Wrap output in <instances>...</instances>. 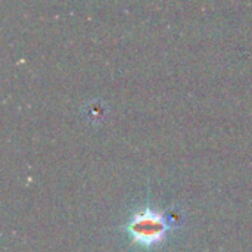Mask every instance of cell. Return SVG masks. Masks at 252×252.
Listing matches in <instances>:
<instances>
[{
	"label": "cell",
	"mask_w": 252,
	"mask_h": 252,
	"mask_svg": "<svg viewBox=\"0 0 252 252\" xmlns=\"http://www.w3.org/2000/svg\"><path fill=\"white\" fill-rule=\"evenodd\" d=\"M174 226V220L167 217L165 211H155L151 208L134 213L130 217L126 229L134 244L149 248L161 244L167 233Z\"/></svg>",
	"instance_id": "1"
},
{
	"label": "cell",
	"mask_w": 252,
	"mask_h": 252,
	"mask_svg": "<svg viewBox=\"0 0 252 252\" xmlns=\"http://www.w3.org/2000/svg\"><path fill=\"white\" fill-rule=\"evenodd\" d=\"M86 117L87 120H92V121H97V120H102L103 117V112H105V108L102 103H99L97 100H93L90 105H86Z\"/></svg>",
	"instance_id": "2"
}]
</instances>
